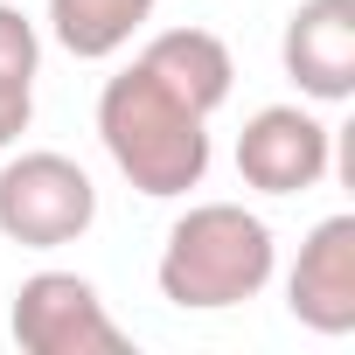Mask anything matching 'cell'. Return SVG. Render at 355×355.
<instances>
[{
    "mask_svg": "<svg viewBox=\"0 0 355 355\" xmlns=\"http://www.w3.org/2000/svg\"><path fill=\"white\" fill-rule=\"evenodd\" d=\"M98 139H105L112 167L153 202L202 189V174H209V119L196 105H182L139 56H132V70L105 77V91H98Z\"/></svg>",
    "mask_w": 355,
    "mask_h": 355,
    "instance_id": "obj_1",
    "label": "cell"
},
{
    "mask_svg": "<svg viewBox=\"0 0 355 355\" xmlns=\"http://www.w3.org/2000/svg\"><path fill=\"white\" fill-rule=\"evenodd\" d=\"M272 265H279V244H272L265 216H251L244 202H196L167 230L160 300L189 306V313H223V306L258 300L272 286Z\"/></svg>",
    "mask_w": 355,
    "mask_h": 355,
    "instance_id": "obj_2",
    "label": "cell"
},
{
    "mask_svg": "<svg viewBox=\"0 0 355 355\" xmlns=\"http://www.w3.org/2000/svg\"><path fill=\"white\" fill-rule=\"evenodd\" d=\"M98 223V189L70 153H15L0 167V237L21 251H63Z\"/></svg>",
    "mask_w": 355,
    "mask_h": 355,
    "instance_id": "obj_3",
    "label": "cell"
},
{
    "mask_svg": "<svg viewBox=\"0 0 355 355\" xmlns=\"http://www.w3.org/2000/svg\"><path fill=\"white\" fill-rule=\"evenodd\" d=\"M15 341L28 355H119L125 327L105 313L98 286L77 272H35L15 293Z\"/></svg>",
    "mask_w": 355,
    "mask_h": 355,
    "instance_id": "obj_4",
    "label": "cell"
},
{
    "mask_svg": "<svg viewBox=\"0 0 355 355\" xmlns=\"http://www.w3.org/2000/svg\"><path fill=\"white\" fill-rule=\"evenodd\" d=\"M334 167V132L306 105H265L237 132V174L258 196H306Z\"/></svg>",
    "mask_w": 355,
    "mask_h": 355,
    "instance_id": "obj_5",
    "label": "cell"
},
{
    "mask_svg": "<svg viewBox=\"0 0 355 355\" xmlns=\"http://www.w3.org/2000/svg\"><path fill=\"white\" fill-rule=\"evenodd\" d=\"M286 306L313 334H355V216H327L306 230L300 265L286 279Z\"/></svg>",
    "mask_w": 355,
    "mask_h": 355,
    "instance_id": "obj_6",
    "label": "cell"
},
{
    "mask_svg": "<svg viewBox=\"0 0 355 355\" xmlns=\"http://www.w3.org/2000/svg\"><path fill=\"white\" fill-rule=\"evenodd\" d=\"M279 56L306 98H320V105L355 98V0H300Z\"/></svg>",
    "mask_w": 355,
    "mask_h": 355,
    "instance_id": "obj_7",
    "label": "cell"
},
{
    "mask_svg": "<svg viewBox=\"0 0 355 355\" xmlns=\"http://www.w3.org/2000/svg\"><path fill=\"white\" fill-rule=\"evenodd\" d=\"M139 63L182 98V105H196L202 119L230 98V84H237V63H230V49H223V35H209V28H160L146 49H139Z\"/></svg>",
    "mask_w": 355,
    "mask_h": 355,
    "instance_id": "obj_8",
    "label": "cell"
},
{
    "mask_svg": "<svg viewBox=\"0 0 355 355\" xmlns=\"http://www.w3.org/2000/svg\"><path fill=\"white\" fill-rule=\"evenodd\" d=\"M146 21H153V0H49V28L77 63L119 56Z\"/></svg>",
    "mask_w": 355,
    "mask_h": 355,
    "instance_id": "obj_9",
    "label": "cell"
},
{
    "mask_svg": "<svg viewBox=\"0 0 355 355\" xmlns=\"http://www.w3.org/2000/svg\"><path fill=\"white\" fill-rule=\"evenodd\" d=\"M35 70H42L35 21H28L21 8H8V0H0V153L28 132V112H35Z\"/></svg>",
    "mask_w": 355,
    "mask_h": 355,
    "instance_id": "obj_10",
    "label": "cell"
}]
</instances>
